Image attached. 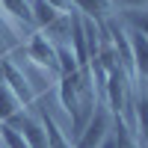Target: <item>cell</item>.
<instances>
[{"label": "cell", "instance_id": "cell-6", "mask_svg": "<svg viewBox=\"0 0 148 148\" xmlns=\"http://www.w3.org/2000/svg\"><path fill=\"white\" fill-rule=\"evenodd\" d=\"M130 47H133V68H136V80L148 83V39L142 33L130 30Z\"/></svg>", "mask_w": 148, "mask_h": 148}, {"label": "cell", "instance_id": "cell-20", "mask_svg": "<svg viewBox=\"0 0 148 148\" xmlns=\"http://www.w3.org/2000/svg\"><path fill=\"white\" fill-rule=\"evenodd\" d=\"M0 148H6V145H3V136H0Z\"/></svg>", "mask_w": 148, "mask_h": 148}, {"label": "cell", "instance_id": "cell-8", "mask_svg": "<svg viewBox=\"0 0 148 148\" xmlns=\"http://www.w3.org/2000/svg\"><path fill=\"white\" fill-rule=\"evenodd\" d=\"M18 113H24V104L18 101V95L6 86V80H0V125H9Z\"/></svg>", "mask_w": 148, "mask_h": 148}, {"label": "cell", "instance_id": "cell-5", "mask_svg": "<svg viewBox=\"0 0 148 148\" xmlns=\"http://www.w3.org/2000/svg\"><path fill=\"white\" fill-rule=\"evenodd\" d=\"M0 65H3V80H6V86L18 95V101L24 104V110H27L30 104H36V89L30 86V77H27V74H24L15 62H12V56L0 59Z\"/></svg>", "mask_w": 148, "mask_h": 148}, {"label": "cell", "instance_id": "cell-16", "mask_svg": "<svg viewBox=\"0 0 148 148\" xmlns=\"http://www.w3.org/2000/svg\"><path fill=\"white\" fill-rule=\"evenodd\" d=\"M0 136H3V145L6 148H30L27 142H24V136L18 130H12L9 125H0Z\"/></svg>", "mask_w": 148, "mask_h": 148}, {"label": "cell", "instance_id": "cell-1", "mask_svg": "<svg viewBox=\"0 0 148 148\" xmlns=\"http://www.w3.org/2000/svg\"><path fill=\"white\" fill-rule=\"evenodd\" d=\"M59 101H62L65 113L71 116V127H74V139L83 133V127L89 125V119L95 116L98 110V89H95V80H92V71L83 68L71 77H59Z\"/></svg>", "mask_w": 148, "mask_h": 148}, {"label": "cell", "instance_id": "cell-2", "mask_svg": "<svg viewBox=\"0 0 148 148\" xmlns=\"http://www.w3.org/2000/svg\"><path fill=\"white\" fill-rule=\"evenodd\" d=\"M133 80L127 77L121 68H113L107 74V83H104V92H101V101L107 104V110L113 113V119H125L130 125V113L127 110L133 107Z\"/></svg>", "mask_w": 148, "mask_h": 148}, {"label": "cell", "instance_id": "cell-7", "mask_svg": "<svg viewBox=\"0 0 148 148\" xmlns=\"http://www.w3.org/2000/svg\"><path fill=\"white\" fill-rule=\"evenodd\" d=\"M74 6H77V12L83 18H89V21H95V24H104V21H110L113 15V0H71Z\"/></svg>", "mask_w": 148, "mask_h": 148}, {"label": "cell", "instance_id": "cell-11", "mask_svg": "<svg viewBox=\"0 0 148 148\" xmlns=\"http://www.w3.org/2000/svg\"><path fill=\"white\" fill-rule=\"evenodd\" d=\"M30 9H33V24L39 27V33L47 30L59 15H65V12H59V9H53V6H47L45 0H30Z\"/></svg>", "mask_w": 148, "mask_h": 148}, {"label": "cell", "instance_id": "cell-10", "mask_svg": "<svg viewBox=\"0 0 148 148\" xmlns=\"http://www.w3.org/2000/svg\"><path fill=\"white\" fill-rule=\"evenodd\" d=\"M133 133L142 148H148V98H136L133 101Z\"/></svg>", "mask_w": 148, "mask_h": 148}, {"label": "cell", "instance_id": "cell-17", "mask_svg": "<svg viewBox=\"0 0 148 148\" xmlns=\"http://www.w3.org/2000/svg\"><path fill=\"white\" fill-rule=\"evenodd\" d=\"M113 3H119L125 12H142V9H148V0H113Z\"/></svg>", "mask_w": 148, "mask_h": 148}, {"label": "cell", "instance_id": "cell-15", "mask_svg": "<svg viewBox=\"0 0 148 148\" xmlns=\"http://www.w3.org/2000/svg\"><path fill=\"white\" fill-rule=\"evenodd\" d=\"M121 21H125L127 30H136V33H142L148 39V9H142V12H121Z\"/></svg>", "mask_w": 148, "mask_h": 148}, {"label": "cell", "instance_id": "cell-4", "mask_svg": "<svg viewBox=\"0 0 148 148\" xmlns=\"http://www.w3.org/2000/svg\"><path fill=\"white\" fill-rule=\"evenodd\" d=\"M24 51V56L30 59V62L36 65V68H42V71H51V74H56L59 77V62H56V47L47 42V36L45 33H33L30 36V42L21 47Z\"/></svg>", "mask_w": 148, "mask_h": 148}, {"label": "cell", "instance_id": "cell-18", "mask_svg": "<svg viewBox=\"0 0 148 148\" xmlns=\"http://www.w3.org/2000/svg\"><path fill=\"white\" fill-rule=\"evenodd\" d=\"M47 6H53V9H59V12H71V0H45Z\"/></svg>", "mask_w": 148, "mask_h": 148}, {"label": "cell", "instance_id": "cell-14", "mask_svg": "<svg viewBox=\"0 0 148 148\" xmlns=\"http://www.w3.org/2000/svg\"><path fill=\"white\" fill-rule=\"evenodd\" d=\"M56 62H59V77H71V74H77L80 65H77V59H74L71 53V47H56Z\"/></svg>", "mask_w": 148, "mask_h": 148}, {"label": "cell", "instance_id": "cell-13", "mask_svg": "<svg viewBox=\"0 0 148 148\" xmlns=\"http://www.w3.org/2000/svg\"><path fill=\"white\" fill-rule=\"evenodd\" d=\"M113 136H116V145L119 148H142L139 139H136V133L130 130V125L125 119H116L113 121Z\"/></svg>", "mask_w": 148, "mask_h": 148}, {"label": "cell", "instance_id": "cell-19", "mask_svg": "<svg viewBox=\"0 0 148 148\" xmlns=\"http://www.w3.org/2000/svg\"><path fill=\"white\" fill-rule=\"evenodd\" d=\"M101 148H119V145H116V136H113V133H110V136L104 139V145H101Z\"/></svg>", "mask_w": 148, "mask_h": 148}, {"label": "cell", "instance_id": "cell-12", "mask_svg": "<svg viewBox=\"0 0 148 148\" xmlns=\"http://www.w3.org/2000/svg\"><path fill=\"white\" fill-rule=\"evenodd\" d=\"M3 12L18 21V24H33V9H30V0H0Z\"/></svg>", "mask_w": 148, "mask_h": 148}, {"label": "cell", "instance_id": "cell-3", "mask_svg": "<svg viewBox=\"0 0 148 148\" xmlns=\"http://www.w3.org/2000/svg\"><path fill=\"white\" fill-rule=\"evenodd\" d=\"M113 113L107 110V104L101 101L98 104V110H95V116L89 119V125L83 127V133L77 139H74V148H101L104 145V139L113 133Z\"/></svg>", "mask_w": 148, "mask_h": 148}, {"label": "cell", "instance_id": "cell-9", "mask_svg": "<svg viewBox=\"0 0 148 148\" xmlns=\"http://www.w3.org/2000/svg\"><path fill=\"white\" fill-rule=\"evenodd\" d=\"M39 121H42V127H45V133H47V148H74V145L68 142V136L62 133V127L56 125L53 116H47L45 110H39Z\"/></svg>", "mask_w": 148, "mask_h": 148}]
</instances>
